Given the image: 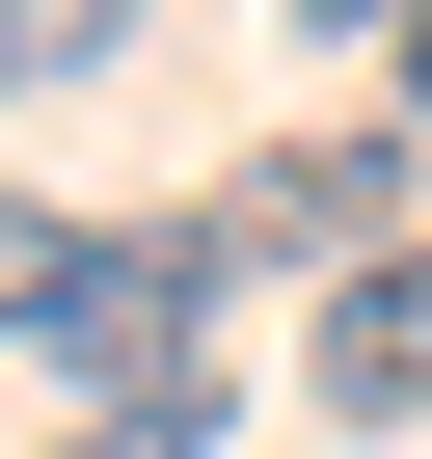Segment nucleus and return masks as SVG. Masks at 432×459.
<instances>
[{"instance_id":"obj_2","label":"nucleus","mask_w":432,"mask_h":459,"mask_svg":"<svg viewBox=\"0 0 432 459\" xmlns=\"http://www.w3.org/2000/svg\"><path fill=\"white\" fill-rule=\"evenodd\" d=\"M378 216H405V135H271L244 189H216V244H298V271H378Z\"/></svg>"},{"instance_id":"obj_1","label":"nucleus","mask_w":432,"mask_h":459,"mask_svg":"<svg viewBox=\"0 0 432 459\" xmlns=\"http://www.w3.org/2000/svg\"><path fill=\"white\" fill-rule=\"evenodd\" d=\"M189 325H216V216H189V244L135 216V244H82V325H55V378H82V405H135V378H216Z\"/></svg>"},{"instance_id":"obj_3","label":"nucleus","mask_w":432,"mask_h":459,"mask_svg":"<svg viewBox=\"0 0 432 459\" xmlns=\"http://www.w3.org/2000/svg\"><path fill=\"white\" fill-rule=\"evenodd\" d=\"M324 405H351V432H405V405H432V244L324 271Z\"/></svg>"},{"instance_id":"obj_5","label":"nucleus","mask_w":432,"mask_h":459,"mask_svg":"<svg viewBox=\"0 0 432 459\" xmlns=\"http://www.w3.org/2000/svg\"><path fill=\"white\" fill-rule=\"evenodd\" d=\"M135 55V0H0V82H108Z\"/></svg>"},{"instance_id":"obj_8","label":"nucleus","mask_w":432,"mask_h":459,"mask_svg":"<svg viewBox=\"0 0 432 459\" xmlns=\"http://www.w3.org/2000/svg\"><path fill=\"white\" fill-rule=\"evenodd\" d=\"M405 135H432V28H405Z\"/></svg>"},{"instance_id":"obj_4","label":"nucleus","mask_w":432,"mask_h":459,"mask_svg":"<svg viewBox=\"0 0 432 459\" xmlns=\"http://www.w3.org/2000/svg\"><path fill=\"white\" fill-rule=\"evenodd\" d=\"M82 325V216H28V189H0V351H55Z\"/></svg>"},{"instance_id":"obj_7","label":"nucleus","mask_w":432,"mask_h":459,"mask_svg":"<svg viewBox=\"0 0 432 459\" xmlns=\"http://www.w3.org/2000/svg\"><path fill=\"white\" fill-rule=\"evenodd\" d=\"M298 28H324V55H378V28H432V0H298Z\"/></svg>"},{"instance_id":"obj_6","label":"nucleus","mask_w":432,"mask_h":459,"mask_svg":"<svg viewBox=\"0 0 432 459\" xmlns=\"http://www.w3.org/2000/svg\"><path fill=\"white\" fill-rule=\"evenodd\" d=\"M55 459H216V378H135V405H82Z\"/></svg>"}]
</instances>
